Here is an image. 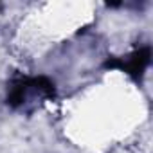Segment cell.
I'll use <instances>...</instances> for the list:
<instances>
[{"instance_id": "1", "label": "cell", "mask_w": 153, "mask_h": 153, "mask_svg": "<svg viewBox=\"0 0 153 153\" xmlns=\"http://www.w3.org/2000/svg\"><path fill=\"white\" fill-rule=\"evenodd\" d=\"M56 96V87L43 76H18L7 83L6 101L15 110H31Z\"/></svg>"}, {"instance_id": "2", "label": "cell", "mask_w": 153, "mask_h": 153, "mask_svg": "<svg viewBox=\"0 0 153 153\" xmlns=\"http://www.w3.org/2000/svg\"><path fill=\"white\" fill-rule=\"evenodd\" d=\"M149 56H151L149 47H142V49L133 51V52L128 54L126 58H114V59H108V61H106V67H115V68H121V70H124L126 74L133 76V78H140L142 72L146 70V67L149 65Z\"/></svg>"}]
</instances>
